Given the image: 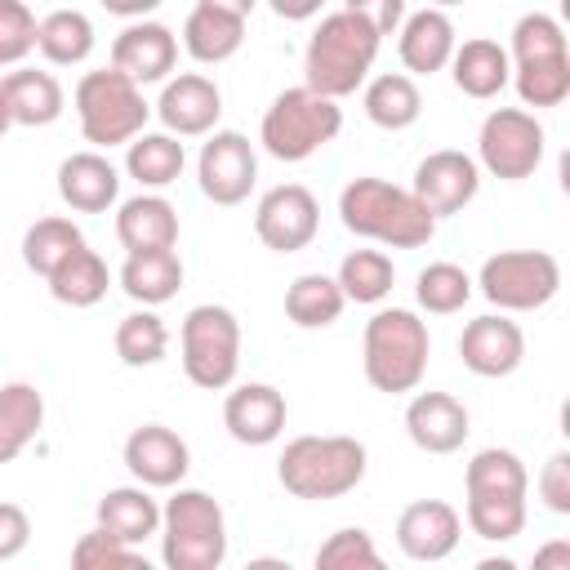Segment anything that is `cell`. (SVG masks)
Segmentation results:
<instances>
[{
	"instance_id": "1",
	"label": "cell",
	"mask_w": 570,
	"mask_h": 570,
	"mask_svg": "<svg viewBox=\"0 0 570 570\" xmlns=\"http://www.w3.org/2000/svg\"><path fill=\"white\" fill-rule=\"evenodd\" d=\"M338 218L352 236L387 249H419L436 236V218L423 209V200L387 178H352L338 191Z\"/></svg>"
},
{
	"instance_id": "2",
	"label": "cell",
	"mask_w": 570,
	"mask_h": 570,
	"mask_svg": "<svg viewBox=\"0 0 570 570\" xmlns=\"http://www.w3.org/2000/svg\"><path fill=\"white\" fill-rule=\"evenodd\" d=\"M428 356H432V338H428V321H419V312L379 307L365 321L361 370L374 392H387V396L414 392L428 374Z\"/></svg>"
},
{
	"instance_id": "3",
	"label": "cell",
	"mask_w": 570,
	"mask_h": 570,
	"mask_svg": "<svg viewBox=\"0 0 570 570\" xmlns=\"http://www.w3.org/2000/svg\"><path fill=\"white\" fill-rule=\"evenodd\" d=\"M383 36H374L370 22H361L347 9H334L321 18L303 49V85L325 98H347L370 80V67L379 58Z\"/></svg>"
},
{
	"instance_id": "4",
	"label": "cell",
	"mask_w": 570,
	"mask_h": 570,
	"mask_svg": "<svg viewBox=\"0 0 570 570\" xmlns=\"http://www.w3.org/2000/svg\"><path fill=\"white\" fill-rule=\"evenodd\" d=\"M370 454L356 436H294L276 459V481L294 499H343L365 481Z\"/></svg>"
},
{
	"instance_id": "5",
	"label": "cell",
	"mask_w": 570,
	"mask_h": 570,
	"mask_svg": "<svg viewBox=\"0 0 570 570\" xmlns=\"http://www.w3.org/2000/svg\"><path fill=\"white\" fill-rule=\"evenodd\" d=\"M160 561L169 570H218L227 561V517L214 494L174 485L160 508Z\"/></svg>"
},
{
	"instance_id": "6",
	"label": "cell",
	"mask_w": 570,
	"mask_h": 570,
	"mask_svg": "<svg viewBox=\"0 0 570 570\" xmlns=\"http://www.w3.org/2000/svg\"><path fill=\"white\" fill-rule=\"evenodd\" d=\"M343 129V107L338 98H325L307 85H294V89H281L272 98V107L263 111V125H258V142L267 156L285 160V165H298L307 156H316L321 147H330Z\"/></svg>"
},
{
	"instance_id": "7",
	"label": "cell",
	"mask_w": 570,
	"mask_h": 570,
	"mask_svg": "<svg viewBox=\"0 0 570 570\" xmlns=\"http://www.w3.org/2000/svg\"><path fill=\"white\" fill-rule=\"evenodd\" d=\"M71 107H76L85 142H94L98 151L102 147H125L134 134L147 129V116H151V107L142 98V85H134L116 67L85 71L76 94H71Z\"/></svg>"
},
{
	"instance_id": "8",
	"label": "cell",
	"mask_w": 570,
	"mask_h": 570,
	"mask_svg": "<svg viewBox=\"0 0 570 570\" xmlns=\"http://www.w3.org/2000/svg\"><path fill=\"white\" fill-rule=\"evenodd\" d=\"M178 361L191 387L223 392L240 370V321L223 303H196L178 330Z\"/></svg>"
},
{
	"instance_id": "9",
	"label": "cell",
	"mask_w": 570,
	"mask_h": 570,
	"mask_svg": "<svg viewBox=\"0 0 570 570\" xmlns=\"http://www.w3.org/2000/svg\"><path fill=\"white\" fill-rule=\"evenodd\" d=\"M499 312H539L561 289V263L548 249H499L472 281Z\"/></svg>"
},
{
	"instance_id": "10",
	"label": "cell",
	"mask_w": 570,
	"mask_h": 570,
	"mask_svg": "<svg viewBox=\"0 0 570 570\" xmlns=\"http://www.w3.org/2000/svg\"><path fill=\"white\" fill-rule=\"evenodd\" d=\"M490 178L521 183L543 160V125L525 107H494L476 129V156Z\"/></svg>"
},
{
	"instance_id": "11",
	"label": "cell",
	"mask_w": 570,
	"mask_h": 570,
	"mask_svg": "<svg viewBox=\"0 0 570 570\" xmlns=\"http://www.w3.org/2000/svg\"><path fill=\"white\" fill-rule=\"evenodd\" d=\"M200 196L214 205H240L258 183V151L240 129H209L196 156Z\"/></svg>"
},
{
	"instance_id": "12",
	"label": "cell",
	"mask_w": 570,
	"mask_h": 570,
	"mask_svg": "<svg viewBox=\"0 0 570 570\" xmlns=\"http://www.w3.org/2000/svg\"><path fill=\"white\" fill-rule=\"evenodd\" d=\"M321 227V205L303 183H281L258 196L254 205V236L272 254H298L316 240Z\"/></svg>"
},
{
	"instance_id": "13",
	"label": "cell",
	"mask_w": 570,
	"mask_h": 570,
	"mask_svg": "<svg viewBox=\"0 0 570 570\" xmlns=\"http://www.w3.org/2000/svg\"><path fill=\"white\" fill-rule=\"evenodd\" d=\"M410 191L423 200V209L432 218H450V214H459V209H468L476 200V191H481V165L468 151H454V147L428 151L414 165Z\"/></svg>"
},
{
	"instance_id": "14",
	"label": "cell",
	"mask_w": 570,
	"mask_h": 570,
	"mask_svg": "<svg viewBox=\"0 0 570 570\" xmlns=\"http://www.w3.org/2000/svg\"><path fill=\"white\" fill-rule=\"evenodd\" d=\"M125 468H129V476L138 481V485H147V490H174V485H183V476L191 472V450H187V441L174 432V428H165V423H142V428H134L129 436H125Z\"/></svg>"
},
{
	"instance_id": "15",
	"label": "cell",
	"mask_w": 570,
	"mask_h": 570,
	"mask_svg": "<svg viewBox=\"0 0 570 570\" xmlns=\"http://www.w3.org/2000/svg\"><path fill=\"white\" fill-rule=\"evenodd\" d=\"M459 356H463V365L476 379H508L525 361V334L503 312H485V316H476V321L463 325Z\"/></svg>"
},
{
	"instance_id": "16",
	"label": "cell",
	"mask_w": 570,
	"mask_h": 570,
	"mask_svg": "<svg viewBox=\"0 0 570 570\" xmlns=\"http://www.w3.org/2000/svg\"><path fill=\"white\" fill-rule=\"evenodd\" d=\"M156 116L174 138H205L209 129H218L223 94H218V85L209 76L183 71V76L165 80V89L156 98Z\"/></svg>"
},
{
	"instance_id": "17",
	"label": "cell",
	"mask_w": 570,
	"mask_h": 570,
	"mask_svg": "<svg viewBox=\"0 0 570 570\" xmlns=\"http://www.w3.org/2000/svg\"><path fill=\"white\" fill-rule=\"evenodd\" d=\"M463 539V517L445 499H414L396 517V548L410 561H445Z\"/></svg>"
},
{
	"instance_id": "18",
	"label": "cell",
	"mask_w": 570,
	"mask_h": 570,
	"mask_svg": "<svg viewBox=\"0 0 570 570\" xmlns=\"http://www.w3.org/2000/svg\"><path fill=\"white\" fill-rule=\"evenodd\" d=\"M174 62H178V36L165 22L134 18L111 40V67L125 71L134 85H160V80H169Z\"/></svg>"
},
{
	"instance_id": "19",
	"label": "cell",
	"mask_w": 570,
	"mask_h": 570,
	"mask_svg": "<svg viewBox=\"0 0 570 570\" xmlns=\"http://www.w3.org/2000/svg\"><path fill=\"white\" fill-rule=\"evenodd\" d=\"M472 432L468 405L450 392H414L405 405V436L423 454H454Z\"/></svg>"
},
{
	"instance_id": "20",
	"label": "cell",
	"mask_w": 570,
	"mask_h": 570,
	"mask_svg": "<svg viewBox=\"0 0 570 570\" xmlns=\"http://www.w3.org/2000/svg\"><path fill=\"white\" fill-rule=\"evenodd\" d=\"M454 45H459L454 22H450V13L436 9V4L405 13L401 27H396V53H401L405 76H436V71H445Z\"/></svg>"
},
{
	"instance_id": "21",
	"label": "cell",
	"mask_w": 570,
	"mask_h": 570,
	"mask_svg": "<svg viewBox=\"0 0 570 570\" xmlns=\"http://www.w3.org/2000/svg\"><path fill=\"white\" fill-rule=\"evenodd\" d=\"M289 405L272 383H240L223 401V428L240 445H272L285 432Z\"/></svg>"
},
{
	"instance_id": "22",
	"label": "cell",
	"mask_w": 570,
	"mask_h": 570,
	"mask_svg": "<svg viewBox=\"0 0 570 570\" xmlns=\"http://www.w3.org/2000/svg\"><path fill=\"white\" fill-rule=\"evenodd\" d=\"M58 196L76 214H102L120 200V169L94 147V151H71L58 165Z\"/></svg>"
},
{
	"instance_id": "23",
	"label": "cell",
	"mask_w": 570,
	"mask_h": 570,
	"mask_svg": "<svg viewBox=\"0 0 570 570\" xmlns=\"http://www.w3.org/2000/svg\"><path fill=\"white\" fill-rule=\"evenodd\" d=\"M116 240L138 249H174L178 245V209L160 191H138L116 205Z\"/></svg>"
},
{
	"instance_id": "24",
	"label": "cell",
	"mask_w": 570,
	"mask_h": 570,
	"mask_svg": "<svg viewBox=\"0 0 570 570\" xmlns=\"http://www.w3.org/2000/svg\"><path fill=\"white\" fill-rule=\"evenodd\" d=\"M450 76H454V89L485 102V98H499L512 80V58L499 40L490 36H472L463 45H454L450 53Z\"/></svg>"
},
{
	"instance_id": "25",
	"label": "cell",
	"mask_w": 570,
	"mask_h": 570,
	"mask_svg": "<svg viewBox=\"0 0 570 570\" xmlns=\"http://www.w3.org/2000/svg\"><path fill=\"white\" fill-rule=\"evenodd\" d=\"M4 89V107H9V120L13 125H27V129H40V125H53L67 107L62 98V85L53 71H36V67H18L0 80Z\"/></svg>"
},
{
	"instance_id": "26",
	"label": "cell",
	"mask_w": 570,
	"mask_h": 570,
	"mask_svg": "<svg viewBox=\"0 0 570 570\" xmlns=\"http://www.w3.org/2000/svg\"><path fill=\"white\" fill-rule=\"evenodd\" d=\"M98 525L125 543H147L151 534H160V503L151 499L147 485H116L98 499Z\"/></svg>"
},
{
	"instance_id": "27",
	"label": "cell",
	"mask_w": 570,
	"mask_h": 570,
	"mask_svg": "<svg viewBox=\"0 0 570 570\" xmlns=\"http://www.w3.org/2000/svg\"><path fill=\"white\" fill-rule=\"evenodd\" d=\"M183 165H187V151H183V142L169 129H156V134L142 129V134H134L125 142V174L142 191H160V187L178 183Z\"/></svg>"
},
{
	"instance_id": "28",
	"label": "cell",
	"mask_w": 570,
	"mask_h": 570,
	"mask_svg": "<svg viewBox=\"0 0 570 570\" xmlns=\"http://www.w3.org/2000/svg\"><path fill=\"white\" fill-rule=\"evenodd\" d=\"M120 289L142 303V307H160L183 289V258L178 249H138L125 258L120 267Z\"/></svg>"
},
{
	"instance_id": "29",
	"label": "cell",
	"mask_w": 570,
	"mask_h": 570,
	"mask_svg": "<svg viewBox=\"0 0 570 570\" xmlns=\"http://www.w3.org/2000/svg\"><path fill=\"white\" fill-rule=\"evenodd\" d=\"M240 45H245V18L223 13L214 4H196L183 22V49H187V58H196L205 67L227 62Z\"/></svg>"
},
{
	"instance_id": "30",
	"label": "cell",
	"mask_w": 570,
	"mask_h": 570,
	"mask_svg": "<svg viewBox=\"0 0 570 570\" xmlns=\"http://www.w3.org/2000/svg\"><path fill=\"white\" fill-rule=\"evenodd\" d=\"M45 428V396L36 383H4L0 387V468L13 463Z\"/></svg>"
},
{
	"instance_id": "31",
	"label": "cell",
	"mask_w": 570,
	"mask_h": 570,
	"mask_svg": "<svg viewBox=\"0 0 570 570\" xmlns=\"http://www.w3.org/2000/svg\"><path fill=\"white\" fill-rule=\"evenodd\" d=\"M45 281H49V294H53L62 307H94V303L107 298L111 272H107V263H102L98 249L80 245V249H71Z\"/></svg>"
},
{
	"instance_id": "32",
	"label": "cell",
	"mask_w": 570,
	"mask_h": 570,
	"mask_svg": "<svg viewBox=\"0 0 570 570\" xmlns=\"http://www.w3.org/2000/svg\"><path fill=\"white\" fill-rule=\"evenodd\" d=\"M361 107H365L370 125L396 134V129H410V125L423 116V94H419L414 76H405V71H383V76H374V80L365 85Z\"/></svg>"
},
{
	"instance_id": "33",
	"label": "cell",
	"mask_w": 570,
	"mask_h": 570,
	"mask_svg": "<svg viewBox=\"0 0 570 570\" xmlns=\"http://www.w3.org/2000/svg\"><path fill=\"white\" fill-rule=\"evenodd\" d=\"M36 49L49 67H80L94 53V22L80 9H53L36 22Z\"/></svg>"
},
{
	"instance_id": "34",
	"label": "cell",
	"mask_w": 570,
	"mask_h": 570,
	"mask_svg": "<svg viewBox=\"0 0 570 570\" xmlns=\"http://www.w3.org/2000/svg\"><path fill=\"white\" fill-rule=\"evenodd\" d=\"M343 307H347V298H343L338 281L325 272H303L285 289V316L298 330H330L343 316Z\"/></svg>"
},
{
	"instance_id": "35",
	"label": "cell",
	"mask_w": 570,
	"mask_h": 570,
	"mask_svg": "<svg viewBox=\"0 0 570 570\" xmlns=\"http://www.w3.org/2000/svg\"><path fill=\"white\" fill-rule=\"evenodd\" d=\"M334 281H338L347 303L379 307L392 294V285H396V267H392V258L383 249H352V254H343Z\"/></svg>"
},
{
	"instance_id": "36",
	"label": "cell",
	"mask_w": 570,
	"mask_h": 570,
	"mask_svg": "<svg viewBox=\"0 0 570 570\" xmlns=\"http://www.w3.org/2000/svg\"><path fill=\"white\" fill-rule=\"evenodd\" d=\"M463 490L468 494H530V472H525L521 454H512L503 445H485L468 459Z\"/></svg>"
},
{
	"instance_id": "37",
	"label": "cell",
	"mask_w": 570,
	"mask_h": 570,
	"mask_svg": "<svg viewBox=\"0 0 570 570\" xmlns=\"http://www.w3.org/2000/svg\"><path fill=\"white\" fill-rule=\"evenodd\" d=\"M111 343H116L120 365L147 370V365H160V361H165V352H169V330H165V321L156 316V307H142V312L120 316Z\"/></svg>"
},
{
	"instance_id": "38",
	"label": "cell",
	"mask_w": 570,
	"mask_h": 570,
	"mask_svg": "<svg viewBox=\"0 0 570 570\" xmlns=\"http://www.w3.org/2000/svg\"><path fill=\"white\" fill-rule=\"evenodd\" d=\"M85 245V236H80V227L71 223V218H62V214H49V218H36L27 232H22V263H27V272H36V276H49L71 249H80Z\"/></svg>"
},
{
	"instance_id": "39",
	"label": "cell",
	"mask_w": 570,
	"mask_h": 570,
	"mask_svg": "<svg viewBox=\"0 0 570 570\" xmlns=\"http://www.w3.org/2000/svg\"><path fill=\"white\" fill-rule=\"evenodd\" d=\"M463 521L485 543H508L525 530V494H468Z\"/></svg>"
},
{
	"instance_id": "40",
	"label": "cell",
	"mask_w": 570,
	"mask_h": 570,
	"mask_svg": "<svg viewBox=\"0 0 570 570\" xmlns=\"http://www.w3.org/2000/svg\"><path fill=\"white\" fill-rule=\"evenodd\" d=\"M512 85L521 107H561L570 98V53L539 58V62H512Z\"/></svg>"
},
{
	"instance_id": "41",
	"label": "cell",
	"mask_w": 570,
	"mask_h": 570,
	"mask_svg": "<svg viewBox=\"0 0 570 570\" xmlns=\"http://www.w3.org/2000/svg\"><path fill=\"white\" fill-rule=\"evenodd\" d=\"M414 298H419V307L423 312H432V316H454V312H463L468 307V298H472V276L459 267V263H428L419 276H414Z\"/></svg>"
},
{
	"instance_id": "42",
	"label": "cell",
	"mask_w": 570,
	"mask_h": 570,
	"mask_svg": "<svg viewBox=\"0 0 570 570\" xmlns=\"http://www.w3.org/2000/svg\"><path fill=\"white\" fill-rule=\"evenodd\" d=\"M561 53H570V45H566V27L552 13H521L517 18L512 49H508L512 62H539V58H561Z\"/></svg>"
},
{
	"instance_id": "43",
	"label": "cell",
	"mask_w": 570,
	"mask_h": 570,
	"mask_svg": "<svg viewBox=\"0 0 570 570\" xmlns=\"http://www.w3.org/2000/svg\"><path fill=\"white\" fill-rule=\"evenodd\" d=\"M71 566H76V570H147L142 552H138L134 543L107 534L102 525H94L89 534L76 539V548H71Z\"/></svg>"
},
{
	"instance_id": "44",
	"label": "cell",
	"mask_w": 570,
	"mask_h": 570,
	"mask_svg": "<svg viewBox=\"0 0 570 570\" xmlns=\"http://www.w3.org/2000/svg\"><path fill=\"white\" fill-rule=\"evenodd\" d=\"M379 566H383V557H379L370 530H361V525H343L316 548V570H379Z\"/></svg>"
},
{
	"instance_id": "45",
	"label": "cell",
	"mask_w": 570,
	"mask_h": 570,
	"mask_svg": "<svg viewBox=\"0 0 570 570\" xmlns=\"http://www.w3.org/2000/svg\"><path fill=\"white\" fill-rule=\"evenodd\" d=\"M36 49V13L22 0H0V67H18Z\"/></svg>"
},
{
	"instance_id": "46",
	"label": "cell",
	"mask_w": 570,
	"mask_h": 570,
	"mask_svg": "<svg viewBox=\"0 0 570 570\" xmlns=\"http://www.w3.org/2000/svg\"><path fill=\"white\" fill-rule=\"evenodd\" d=\"M534 485H539V499H543L548 512L570 517V454H566V450H557V454L543 463V472H539Z\"/></svg>"
},
{
	"instance_id": "47",
	"label": "cell",
	"mask_w": 570,
	"mask_h": 570,
	"mask_svg": "<svg viewBox=\"0 0 570 570\" xmlns=\"http://www.w3.org/2000/svg\"><path fill=\"white\" fill-rule=\"evenodd\" d=\"M347 13H356L361 22L374 27V36H396L401 18H405V0H343Z\"/></svg>"
},
{
	"instance_id": "48",
	"label": "cell",
	"mask_w": 570,
	"mask_h": 570,
	"mask_svg": "<svg viewBox=\"0 0 570 570\" xmlns=\"http://www.w3.org/2000/svg\"><path fill=\"white\" fill-rule=\"evenodd\" d=\"M31 539V517L18 503H0V561H13Z\"/></svg>"
},
{
	"instance_id": "49",
	"label": "cell",
	"mask_w": 570,
	"mask_h": 570,
	"mask_svg": "<svg viewBox=\"0 0 570 570\" xmlns=\"http://www.w3.org/2000/svg\"><path fill=\"white\" fill-rule=\"evenodd\" d=\"M267 4H272V13L285 18V22H307V18H316V13L325 9V0H267Z\"/></svg>"
},
{
	"instance_id": "50",
	"label": "cell",
	"mask_w": 570,
	"mask_h": 570,
	"mask_svg": "<svg viewBox=\"0 0 570 570\" xmlns=\"http://www.w3.org/2000/svg\"><path fill=\"white\" fill-rule=\"evenodd\" d=\"M160 4H165V0H102V9H107V13L129 18V22H134V18H147V13H156Z\"/></svg>"
},
{
	"instance_id": "51",
	"label": "cell",
	"mask_w": 570,
	"mask_h": 570,
	"mask_svg": "<svg viewBox=\"0 0 570 570\" xmlns=\"http://www.w3.org/2000/svg\"><path fill=\"white\" fill-rule=\"evenodd\" d=\"M534 570H570V543L557 539L543 552H534Z\"/></svg>"
},
{
	"instance_id": "52",
	"label": "cell",
	"mask_w": 570,
	"mask_h": 570,
	"mask_svg": "<svg viewBox=\"0 0 570 570\" xmlns=\"http://www.w3.org/2000/svg\"><path fill=\"white\" fill-rule=\"evenodd\" d=\"M196 4H214V9H223V13H236V18H249L258 0H196Z\"/></svg>"
},
{
	"instance_id": "53",
	"label": "cell",
	"mask_w": 570,
	"mask_h": 570,
	"mask_svg": "<svg viewBox=\"0 0 570 570\" xmlns=\"http://www.w3.org/2000/svg\"><path fill=\"white\" fill-rule=\"evenodd\" d=\"M9 125H13V120H9V107H4V89H0V134H4Z\"/></svg>"
},
{
	"instance_id": "54",
	"label": "cell",
	"mask_w": 570,
	"mask_h": 570,
	"mask_svg": "<svg viewBox=\"0 0 570 570\" xmlns=\"http://www.w3.org/2000/svg\"><path fill=\"white\" fill-rule=\"evenodd\" d=\"M436 9H450V4H463V0H432Z\"/></svg>"
}]
</instances>
